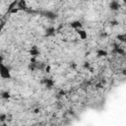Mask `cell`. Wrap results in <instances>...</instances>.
I'll use <instances>...</instances> for the list:
<instances>
[{"mask_svg": "<svg viewBox=\"0 0 126 126\" xmlns=\"http://www.w3.org/2000/svg\"><path fill=\"white\" fill-rule=\"evenodd\" d=\"M0 76L3 79H10L11 78V73L8 67H6L3 63H1V69H0Z\"/></svg>", "mask_w": 126, "mask_h": 126, "instance_id": "1", "label": "cell"}, {"mask_svg": "<svg viewBox=\"0 0 126 126\" xmlns=\"http://www.w3.org/2000/svg\"><path fill=\"white\" fill-rule=\"evenodd\" d=\"M40 83H41L46 89H48V90H51V89L54 87V81H53L52 79H49V78H45V79L41 80Z\"/></svg>", "mask_w": 126, "mask_h": 126, "instance_id": "2", "label": "cell"}, {"mask_svg": "<svg viewBox=\"0 0 126 126\" xmlns=\"http://www.w3.org/2000/svg\"><path fill=\"white\" fill-rule=\"evenodd\" d=\"M120 8H121V5H120V3H119L118 1H116V0H112V1L109 3V9H110L111 11H118Z\"/></svg>", "mask_w": 126, "mask_h": 126, "instance_id": "3", "label": "cell"}, {"mask_svg": "<svg viewBox=\"0 0 126 126\" xmlns=\"http://www.w3.org/2000/svg\"><path fill=\"white\" fill-rule=\"evenodd\" d=\"M70 27H71L72 29L79 30V29H81V28L83 27V23H82L81 21H79V20H76V21H73V22L70 23Z\"/></svg>", "mask_w": 126, "mask_h": 126, "instance_id": "4", "label": "cell"}, {"mask_svg": "<svg viewBox=\"0 0 126 126\" xmlns=\"http://www.w3.org/2000/svg\"><path fill=\"white\" fill-rule=\"evenodd\" d=\"M29 53H30V55H31L32 57H36V56H38V55L40 54V51H39V50L37 49V47L34 45V46H32V47L30 49Z\"/></svg>", "mask_w": 126, "mask_h": 126, "instance_id": "5", "label": "cell"}, {"mask_svg": "<svg viewBox=\"0 0 126 126\" xmlns=\"http://www.w3.org/2000/svg\"><path fill=\"white\" fill-rule=\"evenodd\" d=\"M55 28L54 27H48L46 30H45V36H53L55 35Z\"/></svg>", "mask_w": 126, "mask_h": 126, "instance_id": "6", "label": "cell"}, {"mask_svg": "<svg viewBox=\"0 0 126 126\" xmlns=\"http://www.w3.org/2000/svg\"><path fill=\"white\" fill-rule=\"evenodd\" d=\"M112 52L115 53V54H118V55H124L125 54V51L123 48H121L120 46H117V45H114L113 49H112Z\"/></svg>", "mask_w": 126, "mask_h": 126, "instance_id": "7", "label": "cell"}, {"mask_svg": "<svg viewBox=\"0 0 126 126\" xmlns=\"http://www.w3.org/2000/svg\"><path fill=\"white\" fill-rule=\"evenodd\" d=\"M77 33L79 34V36H80L81 39H86V38L88 37V33H87V32L84 31V30H81V29L77 30Z\"/></svg>", "mask_w": 126, "mask_h": 126, "instance_id": "8", "label": "cell"}, {"mask_svg": "<svg viewBox=\"0 0 126 126\" xmlns=\"http://www.w3.org/2000/svg\"><path fill=\"white\" fill-rule=\"evenodd\" d=\"M43 15H44V17H46V18H48V19H50V20L56 19V14H54L53 12H50V11H45V12H43Z\"/></svg>", "mask_w": 126, "mask_h": 126, "instance_id": "9", "label": "cell"}, {"mask_svg": "<svg viewBox=\"0 0 126 126\" xmlns=\"http://www.w3.org/2000/svg\"><path fill=\"white\" fill-rule=\"evenodd\" d=\"M107 55H108V52L104 49H97L96 50V56L99 58L100 57H106Z\"/></svg>", "mask_w": 126, "mask_h": 126, "instance_id": "10", "label": "cell"}, {"mask_svg": "<svg viewBox=\"0 0 126 126\" xmlns=\"http://www.w3.org/2000/svg\"><path fill=\"white\" fill-rule=\"evenodd\" d=\"M18 8L20 10H27L28 6H27V3H26V0H20L18 2Z\"/></svg>", "mask_w": 126, "mask_h": 126, "instance_id": "11", "label": "cell"}, {"mask_svg": "<svg viewBox=\"0 0 126 126\" xmlns=\"http://www.w3.org/2000/svg\"><path fill=\"white\" fill-rule=\"evenodd\" d=\"M37 68H38V65H37L36 62H31V63L28 65V69H29L30 71H34V70L37 69Z\"/></svg>", "mask_w": 126, "mask_h": 126, "instance_id": "12", "label": "cell"}, {"mask_svg": "<svg viewBox=\"0 0 126 126\" xmlns=\"http://www.w3.org/2000/svg\"><path fill=\"white\" fill-rule=\"evenodd\" d=\"M116 38H117L118 40L122 41V42H126V33H124V34H118V35L116 36Z\"/></svg>", "mask_w": 126, "mask_h": 126, "instance_id": "13", "label": "cell"}, {"mask_svg": "<svg viewBox=\"0 0 126 126\" xmlns=\"http://www.w3.org/2000/svg\"><path fill=\"white\" fill-rule=\"evenodd\" d=\"M1 96H2V98H4V99H9L10 96H11V94H10V93H9L8 91H6V92H3V93H2Z\"/></svg>", "mask_w": 126, "mask_h": 126, "instance_id": "14", "label": "cell"}, {"mask_svg": "<svg viewBox=\"0 0 126 126\" xmlns=\"http://www.w3.org/2000/svg\"><path fill=\"white\" fill-rule=\"evenodd\" d=\"M6 119H7V115H6L5 113H1V114H0V122L2 123V122H4Z\"/></svg>", "mask_w": 126, "mask_h": 126, "instance_id": "15", "label": "cell"}, {"mask_svg": "<svg viewBox=\"0 0 126 126\" xmlns=\"http://www.w3.org/2000/svg\"><path fill=\"white\" fill-rule=\"evenodd\" d=\"M19 10H20V9H19L18 7H17V8L15 7V8H13L12 10H10V13H11V14H17V13L19 12Z\"/></svg>", "mask_w": 126, "mask_h": 126, "instance_id": "16", "label": "cell"}, {"mask_svg": "<svg viewBox=\"0 0 126 126\" xmlns=\"http://www.w3.org/2000/svg\"><path fill=\"white\" fill-rule=\"evenodd\" d=\"M83 67H84L85 69H87V70H90V68H91V64H90L89 62H85L84 65H83Z\"/></svg>", "mask_w": 126, "mask_h": 126, "instance_id": "17", "label": "cell"}, {"mask_svg": "<svg viewBox=\"0 0 126 126\" xmlns=\"http://www.w3.org/2000/svg\"><path fill=\"white\" fill-rule=\"evenodd\" d=\"M44 70H45V72H46V73H50V72H51V67H50L49 65H46Z\"/></svg>", "mask_w": 126, "mask_h": 126, "instance_id": "18", "label": "cell"}, {"mask_svg": "<svg viewBox=\"0 0 126 126\" xmlns=\"http://www.w3.org/2000/svg\"><path fill=\"white\" fill-rule=\"evenodd\" d=\"M110 25H111V26H118L119 23H118L117 21H110Z\"/></svg>", "mask_w": 126, "mask_h": 126, "instance_id": "19", "label": "cell"}, {"mask_svg": "<svg viewBox=\"0 0 126 126\" xmlns=\"http://www.w3.org/2000/svg\"><path fill=\"white\" fill-rule=\"evenodd\" d=\"M76 67H77V64H76L75 62H72V63L70 64V68H72V69H76Z\"/></svg>", "mask_w": 126, "mask_h": 126, "instance_id": "20", "label": "cell"}, {"mask_svg": "<svg viewBox=\"0 0 126 126\" xmlns=\"http://www.w3.org/2000/svg\"><path fill=\"white\" fill-rule=\"evenodd\" d=\"M95 88H96V89H102V88H103V85H102V84H96V85H95Z\"/></svg>", "mask_w": 126, "mask_h": 126, "instance_id": "21", "label": "cell"}, {"mask_svg": "<svg viewBox=\"0 0 126 126\" xmlns=\"http://www.w3.org/2000/svg\"><path fill=\"white\" fill-rule=\"evenodd\" d=\"M122 74H123L124 76H126V69H123V70H122Z\"/></svg>", "mask_w": 126, "mask_h": 126, "instance_id": "22", "label": "cell"}, {"mask_svg": "<svg viewBox=\"0 0 126 126\" xmlns=\"http://www.w3.org/2000/svg\"><path fill=\"white\" fill-rule=\"evenodd\" d=\"M38 112H39V109H38V108L34 109V113H38Z\"/></svg>", "mask_w": 126, "mask_h": 126, "instance_id": "23", "label": "cell"}, {"mask_svg": "<svg viewBox=\"0 0 126 126\" xmlns=\"http://www.w3.org/2000/svg\"><path fill=\"white\" fill-rule=\"evenodd\" d=\"M122 2H123L124 4H126V0H122Z\"/></svg>", "mask_w": 126, "mask_h": 126, "instance_id": "24", "label": "cell"}]
</instances>
